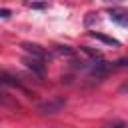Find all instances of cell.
<instances>
[{"mask_svg":"<svg viewBox=\"0 0 128 128\" xmlns=\"http://www.w3.org/2000/svg\"><path fill=\"white\" fill-rule=\"evenodd\" d=\"M30 6H32V8H38V10H40V8H44L46 4H44V2H36V4H30Z\"/></svg>","mask_w":128,"mask_h":128,"instance_id":"obj_11","label":"cell"},{"mask_svg":"<svg viewBox=\"0 0 128 128\" xmlns=\"http://www.w3.org/2000/svg\"><path fill=\"white\" fill-rule=\"evenodd\" d=\"M22 62H24V66H26L28 70H32L34 74H38V76H42V74H44V62H42V58H36V56H26Z\"/></svg>","mask_w":128,"mask_h":128,"instance_id":"obj_2","label":"cell"},{"mask_svg":"<svg viewBox=\"0 0 128 128\" xmlns=\"http://www.w3.org/2000/svg\"><path fill=\"white\" fill-rule=\"evenodd\" d=\"M64 106H66V98H62V96H54V98H50V100L38 104L36 110H38L40 114H56V112H60Z\"/></svg>","mask_w":128,"mask_h":128,"instance_id":"obj_1","label":"cell"},{"mask_svg":"<svg viewBox=\"0 0 128 128\" xmlns=\"http://www.w3.org/2000/svg\"><path fill=\"white\" fill-rule=\"evenodd\" d=\"M120 92H128V82H124V84L120 86Z\"/></svg>","mask_w":128,"mask_h":128,"instance_id":"obj_12","label":"cell"},{"mask_svg":"<svg viewBox=\"0 0 128 128\" xmlns=\"http://www.w3.org/2000/svg\"><path fill=\"white\" fill-rule=\"evenodd\" d=\"M96 20H98V16H96V14H88V18H86V26H90V24H92V22H96Z\"/></svg>","mask_w":128,"mask_h":128,"instance_id":"obj_8","label":"cell"},{"mask_svg":"<svg viewBox=\"0 0 128 128\" xmlns=\"http://www.w3.org/2000/svg\"><path fill=\"white\" fill-rule=\"evenodd\" d=\"M56 52H58V54H68V56L72 54V50H70L68 46H58V50H56Z\"/></svg>","mask_w":128,"mask_h":128,"instance_id":"obj_7","label":"cell"},{"mask_svg":"<svg viewBox=\"0 0 128 128\" xmlns=\"http://www.w3.org/2000/svg\"><path fill=\"white\" fill-rule=\"evenodd\" d=\"M0 16H2V18H10V10H8V8H2V10H0Z\"/></svg>","mask_w":128,"mask_h":128,"instance_id":"obj_9","label":"cell"},{"mask_svg":"<svg viewBox=\"0 0 128 128\" xmlns=\"http://www.w3.org/2000/svg\"><path fill=\"white\" fill-rule=\"evenodd\" d=\"M106 2H114V0H106Z\"/></svg>","mask_w":128,"mask_h":128,"instance_id":"obj_13","label":"cell"},{"mask_svg":"<svg viewBox=\"0 0 128 128\" xmlns=\"http://www.w3.org/2000/svg\"><path fill=\"white\" fill-rule=\"evenodd\" d=\"M22 48L30 54V56H36V58H42L44 60V56H46V52H44V48H40L38 44H30V42H24L22 44Z\"/></svg>","mask_w":128,"mask_h":128,"instance_id":"obj_4","label":"cell"},{"mask_svg":"<svg viewBox=\"0 0 128 128\" xmlns=\"http://www.w3.org/2000/svg\"><path fill=\"white\" fill-rule=\"evenodd\" d=\"M90 36L96 38V40H100V42H104V44H108V46H120V42H118L116 38L106 36V34H102V32H90Z\"/></svg>","mask_w":128,"mask_h":128,"instance_id":"obj_5","label":"cell"},{"mask_svg":"<svg viewBox=\"0 0 128 128\" xmlns=\"http://www.w3.org/2000/svg\"><path fill=\"white\" fill-rule=\"evenodd\" d=\"M110 20L116 22L118 26H128V12L126 10H112L110 12Z\"/></svg>","mask_w":128,"mask_h":128,"instance_id":"obj_3","label":"cell"},{"mask_svg":"<svg viewBox=\"0 0 128 128\" xmlns=\"http://www.w3.org/2000/svg\"><path fill=\"white\" fill-rule=\"evenodd\" d=\"M116 66H128V58H122V60H118V62H116Z\"/></svg>","mask_w":128,"mask_h":128,"instance_id":"obj_10","label":"cell"},{"mask_svg":"<svg viewBox=\"0 0 128 128\" xmlns=\"http://www.w3.org/2000/svg\"><path fill=\"white\" fill-rule=\"evenodd\" d=\"M0 96H2L0 100H2V104H4V106H10V108H14V110H16V108H20V106H18V102H12V100H8V94H6V92H2Z\"/></svg>","mask_w":128,"mask_h":128,"instance_id":"obj_6","label":"cell"}]
</instances>
